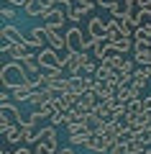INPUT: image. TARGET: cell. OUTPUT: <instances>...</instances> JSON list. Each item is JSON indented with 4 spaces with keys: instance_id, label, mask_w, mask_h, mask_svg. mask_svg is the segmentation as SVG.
Here are the masks:
<instances>
[{
    "instance_id": "obj_1",
    "label": "cell",
    "mask_w": 151,
    "mask_h": 154,
    "mask_svg": "<svg viewBox=\"0 0 151 154\" xmlns=\"http://www.w3.org/2000/svg\"><path fill=\"white\" fill-rule=\"evenodd\" d=\"M26 75L28 72L21 67V62H8V64H3V69H0V82H3L5 90L13 93L16 88L26 85Z\"/></svg>"
},
{
    "instance_id": "obj_2",
    "label": "cell",
    "mask_w": 151,
    "mask_h": 154,
    "mask_svg": "<svg viewBox=\"0 0 151 154\" xmlns=\"http://www.w3.org/2000/svg\"><path fill=\"white\" fill-rule=\"evenodd\" d=\"M38 67H41V72H62L59 51H54L51 46L41 49V54H38Z\"/></svg>"
},
{
    "instance_id": "obj_3",
    "label": "cell",
    "mask_w": 151,
    "mask_h": 154,
    "mask_svg": "<svg viewBox=\"0 0 151 154\" xmlns=\"http://www.w3.org/2000/svg\"><path fill=\"white\" fill-rule=\"evenodd\" d=\"M41 21H44L46 28L62 31V26H64V21H67V13L64 11H56V8H46V13L41 16Z\"/></svg>"
},
{
    "instance_id": "obj_4",
    "label": "cell",
    "mask_w": 151,
    "mask_h": 154,
    "mask_svg": "<svg viewBox=\"0 0 151 154\" xmlns=\"http://www.w3.org/2000/svg\"><path fill=\"white\" fill-rule=\"evenodd\" d=\"M38 144H44L51 154L59 152V144H56V128L51 126V123H49V126H44V128H38Z\"/></svg>"
},
{
    "instance_id": "obj_5",
    "label": "cell",
    "mask_w": 151,
    "mask_h": 154,
    "mask_svg": "<svg viewBox=\"0 0 151 154\" xmlns=\"http://www.w3.org/2000/svg\"><path fill=\"white\" fill-rule=\"evenodd\" d=\"M44 38H46V28L44 26H33L31 31L26 33V44L31 46V49H46V46H41Z\"/></svg>"
},
{
    "instance_id": "obj_6",
    "label": "cell",
    "mask_w": 151,
    "mask_h": 154,
    "mask_svg": "<svg viewBox=\"0 0 151 154\" xmlns=\"http://www.w3.org/2000/svg\"><path fill=\"white\" fill-rule=\"evenodd\" d=\"M82 28H69V31H67V51H72V54H80L82 51Z\"/></svg>"
},
{
    "instance_id": "obj_7",
    "label": "cell",
    "mask_w": 151,
    "mask_h": 154,
    "mask_svg": "<svg viewBox=\"0 0 151 154\" xmlns=\"http://www.w3.org/2000/svg\"><path fill=\"white\" fill-rule=\"evenodd\" d=\"M0 36H5L8 41H13V44H23V41H26V36H23V33L18 31V26H13V23H5L3 31H0Z\"/></svg>"
},
{
    "instance_id": "obj_8",
    "label": "cell",
    "mask_w": 151,
    "mask_h": 154,
    "mask_svg": "<svg viewBox=\"0 0 151 154\" xmlns=\"http://www.w3.org/2000/svg\"><path fill=\"white\" fill-rule=\"evenodd\" d=\"M23 13H26L28 18H38V16L46 13V3H44V0H28L26 8H23Z\"/></svg>"
},
{
    "instance_id": "obj_9",
    "label": "cell",
    "mask_w": 151,
    "mask_h": 154,
    "mask_svg": "<svg viewBox=\"0 0 151 154\" xmlns=\"http://www.w3.org/2000/svg\"><path fill=\"white\" fill-rule=\"evenodd\" d=\"M87 31H90L95 38H108V36H105V21H103V18H97V16H92L90 21H87Z\"/></svg>"
},
{
    "instance_id": "obj_10",
    "label": "cell",
    "mask_w": 151,
    "mask_h": 154,
    "mask_svg": "<svg viewBox=\"0 0 151 154\" xmlns=\"http://www.w3.org/2000/svg\"><path fill=\"white\" fill-rule=\"evenodd\" d=\"M120 26H123V23H120V21H115V18L105 21V36H108V41H110V44H113V41H118V38H125V36H120Z\"/></svg>"
},
{
    "instance_id": "obj_11",
    "label": "cell",
    "mask_w": 151,
    "mask_h": 154,
    "mask_svg": "<svg viewBox=\"0 0 151 154\" xmlns=\"http://www.w3.org/2000/svg\"><path fill=\"white\" fill-rule=\"evenodd\" d=\"M87 149L90 152H97V154H108V146H105V139L100 134H92L90 141H87Z\"/></svg>"
},
{
    "instance_id": "obj_12",
    "label": "cell",
    "mask_w": 151,
    "mask_h": 154,
    "mask_svg": "<svg viewBox=\"0 0 151 154\" xmlns=\"http://www.w3.org/2000/svg\"><path fill=\"white\" fill-rule=\"evenodd\" d=\"M21 67L28 72V75H41V67H38V54H28L26 59L21 62Z\"/></svg>"
},
{
    "instance_id": "obj_13",
    "label": "cell",
    "mask_w": 151,
    "mask_h": 154,
    "mask_svg": "<svg viewBox=\"0 0 151 154\" xmlns=\"http://www.w3.org/2000/svg\"><path fill=\"white\" fill-rule=\"evenodd\" d=\"M0 116L8 118V121H16V123H18L21 110H18V105H13V103H3V105H0Z\"/></svg>"
},
{
    "instance_id": "obj_14",
    "label": "cell",
    "mask_w": 151,
    "mask_h": 154,
    "mask_svg": "<svg viewBox=\"0 0 151 154\" xmlns=\"http://www.w3.org/2000/svg\"><path fill=\"white\" fill-rule=\"evenodd\" d=\"M31 95H33V90L28 85H21V88L13 90V100L16 103H31Z\"/></svg>"
},
{
    "instance_id": "obj_15",
    "label": "cell",
    "mask_w": 151,
    "mask_h": 154,
    "mask_svg": "<svg viewBox=\"0 0 151 154\" xmlns=\"http://www.w3.org/2000/svg\"><path fill=\"white\" fill-rule=\"evenodd\" d=\"M21 136H23V141H26V144H33V146L38 144V131H36V126H21Z\"/></svg>"
},
{
    "instance_id": "obj_16",
    "label": "cell",
    "mask_w": 151,
    "mask_h": 154,
    "mask_svg": "<svg viewBox=\"0 0 151 154\" xmlns=\"http://www.w3.org/2000/svg\"><path fill=\"white\" fill-rule=\"evenodd\" d=\"M113 46H115L118 54H131L133 46H136V41H133V38H118V41H113Z\"/></svg>"
},
{
    "instance_id": "obj_17",
    "label": "cell",
    "mask_w": 151,
    "mask_h": 154,
    "mask_svg": "<svg viewBox=\"0 0 151 154\" xmlns=\"http://www.w3.org/2000/svg\"><path fill=\"white\" fill-rule=\"evenodd\" d=\"M90 136H92V131H90V128H85L82 134H74V136H69V146H87Z\"/></svg>"
},
{
    "instance_id": "obj_18",
    "label": "cell",
    "mask_w": 151,
    "mask_h": 154,
    "mask_svg": "<svg viewBox=\"0 0 151 154\" xmlns=\"http://www.w3.org/2000/svg\"><path fill=\"white\" fill-rule=\"evenodd\" d=\"M3 136H5V141H11V144L23 141V136H21V126H18V123H13L11 128H5V131H3Z\"/></svg>"
},
{
    "instance_id": "obj_19",
    "label": "cell",
    "mask_w": 151,
    "mask_h": 154,
    "mask_svg": "<svg viewBox=\"0 0 151 154\" xmlns=\"http://www.w3.org/2000/svg\"><path fill=\"white\" fill-rule=\"evenodd\" d=\"M28 49H31V46H28L26 41H23V44H16V46H13V51H11L13 62H23V59L28 57Z\"/></svg>"
},
{
    "instance_id": "obj_20",
    "label": "cell",
    "mask_w": 151,
    "mask_h": 154,
    "mask_svg": "<svg viewBox=\"0 0 151 154\" xmlns=\"http://www.w3.org/2000/svg\"><path fill=\"white\" fill-rule=\"evenodd\" d=\"M44 3H46V8H56V11H64V13L72 11V0H44Z\"/></svg>"
},
{
    "instance_id": "obj_21",
    "label": "cell",
    "mask_w": 151,
    "mask_h": 154,
    "mask_svg": "<svg viewBox=\"0 0 151 154\" xmlns=\"http://www.w3.org/2000/svg\"><path fill=\"white\" fill-rule=\"evenodd\" d=\"M128 26L133 28V31L141 28V26H143V13H141V11H131L128 13Z\"/></svg>"
},
{
    "instance_id": "obj_22",
    "label": "cell",
    "mask_w": 151,
    "mask_h": 154,
    "mask_svg": "<svg viewBox=\"0 0 151 154\" xmlns=\"http://www.w3.org/2000/svg\"><path fill=\"white\" fill-rule=\"evenodd\" d=\"M108 44H110L108 38H97V44H95V49H92V54H95V57H97V59H100V62L105 59V49H108Z\"/></svg>"
},
{
    "instance_id": "obj_23",
    "label": "cell",
    "mask_w": 151,
    "mask_h": 154,
    "mask_svg": "<svg viewBox=\"0 0 151 154\" xmlns=\"http://www.w3.org/2000/svg\"><path fill=\"white\" fill-rule=\"evenodd\" d=\"M125 110H128V116H141L143 113V100H131L128 105H125Z\"/></svg>"
},
{
    "instance_id": "obj_24",
    "label": "cell",
    "mask_w": 151,
    "mask_h": 154,
    "mask_svg": "<svg viewBox=\"0 0 151 154\" xmlns=\"http://www.w3.org/2000/svg\"><path fill=\"white\" fill-rule=\"evenodd\" d=\"M125 154H146V146L138 141V139H133L131 144H125Z\"/></svg>"
},
{
    "instance_id": "obj_25",
    "label": "cell",
    "mask_w": 151,
    "mask_h": 154,
    "mask_svg": "<svg viewBox=\"0 0 151 154\" xmlns=\"http://www.w3.org/2000/svg\"><path fill=\"white\" fill-rule=\"evenodd\" d=\"M133 139H136V134L131 131L128 126H123V131L118 134V144H123V146H125V144H131V141H133Z\"/></svg>"
},
{
    "instance_id": "obj_26",
    "label": "cell",
    "mask_w": 151,
    "mask_h": 154,
    "mask_svg": "<svg viewBox=\"0 0 151 154\" xmlns=\"http://www.w3.org/2000/svg\"><path fill=\"white\" fill-rule=\"evenodd\" d=\"M0 16L5 18V23H13V21H16V16H18V13H16V8H13V5H5L3 11H0Z\"/></svg>"
},
{
    "instance_id": "obj_27",
    "label": "cell",
    "mask_w": 151,
    "mask_h": 154,
    "mask_svg": "<svg viewBox=\"0 0 151 154\" xmlns=\"http://www.w3.org/2000/svg\"><path fill=\"white\" fill-rule=\"evenodd\" d=\"M136 139H138V141L143 144L146 149H149V146H151V128H143L141 134H136Z\"/></svg>"
},
{
    "instance_id": "obj_28",
    "label": "cell",
    "mask_w": 151,
    "mask_h": 154,
    "mask_svg": "<svg viewBox=\"0 0 151 154\" xmlns=\"http://www.w3.org/2000/svg\"><path fill=\"white\" fill-rule=\"evenodd\" d=\"M85 121H74V123H69V126H67V131H69V136H74V134H82L85 131Z\"/></svg>"
},
{
    "instance_id": "obj_29",
    "label": "cell",
    "mask_w": 151,
    "mask_h": 154,
    "mask_svg": "<svg viewBox=\"0 0 151 154\" xmlns=\"http://www.w3.org/2000/svg\"><path fill=\"white\" fill-rule=\"evenodd\" d=\"M49 121H51V126H67V113H54Z\"/></svg>"
},
{
    "instance_id": "obj_30",
    "label": "cell",
    "mask_w": 151,
    "mask_h": 154,
    "mask_svg": "<svg viewBox=\"0 0 151 154\" xmlns=\"http://www.w3.org/2000/svg\"><path fill=\"white\" fill-rule=\"evenodd\" d=\"M13 46H16L13 41H8L5 36H0V51H3V54H11V51H13Z\"/></svg>"
},
{
    "instance_id": "obj_31",
    "label": "cell",
    "mask_w": 151,
    "mask_h": 154,
    "mask_svg": "<svg viewBox=\"0 0 151 154\" xmlns=\"http://www.w3.org/2000/svg\"><path fill=\"white\" fill-rule=\"evenodd\" d=\"M97 8H105V11H110V8H115L118 3H123V0H95Z\"/></svg>"
},
{
    "instance_id": "obj_32",
    "label": "cell",
    "mask_w": 151,
    "mask_h": 154,
    "mask_svg": "<svg viewBox=\"0 0 151 154\" xmlns=\"http://www.w3.org/2000/svg\"><path fill=\"white\" fill-rule=\"evenodd\" d=\"M82 16H85V13H82V11H80V8H77V5L72 8L69 13H67V18H69V21H74V23H80V21H82Z\"/></svg>"
},
{
    "instance_id": "obj_33",
    "label": "cell",
    "mask_w": 151,
    "mask_h": 154,
    "mask_svg": "<svg viewBox=\"0 0 151 154\" xmlns=\"http://www.w3.org/2000/svg\"><path fill=\"white\" fill-rule=\"evenodd\" d=\"M77 8H80V11L87 16V13H92V11L97 8V3H95V0H92V3H77Z\"/></svg>"
},
{
    "instance_id": "obj_34",
    "label": "cell",
    "mask_w": 151,
    "mask_h": 154,
    "mask_svg": "<svg viewBox=\"0 0 151 154\" xmlns=\"http://www.w3.org/2000/svg\"><path fill=\"white\" fill-rule=\"evenodd\" d=\"M108 154H125V146L123 144H115L113 149H108Z\"/></svg>"
},
{
    "instance_id": "obj_35",
    "label": "cell",
    "mask_w": 151,
    "mask_h": 154,
    "mask_svg": "<svg viewBox=\"0 0 151 154\" xmlns=\"http://www.w3.org/2000/svg\"><path fill=\"white\" fill-rule=\"evenodd\" d=\"M143 113H151V95H143Z\"/></svg>"
},
{
    "instance_id": "obj_36",
    "label": "cell",
    "mask_w": 151,
    "mask_h": 154,
    "mask_svg": "<svg viewBox=\"0 0 151 154\" xmlns=\"http://www.w3.org/2000/svg\"><path fill=\"white\" fill-rule=\"evenodd\" d=\"M141 13H143V16H151V0H143V5H141Z\"/></svg>"
},
{
    "instance_id": "obj_37",
    "label": "cell",
    "mask_w": 151,
    "mask_h": 154,
    "mask_svg": "<svg viewBox=\"0 0 151 154\" xmlns=\"http://www.w3.org/2000/svg\"><path fill=\"white\" fill-rule=\"evenodd\" d=\"M33 154H51V152H49L44 144H36V146H33Z\"/></svg>"
},
{
    "instance_id": "obj_38",
    "label": "cell",
    "mask_w": 151,
    "mask_h": 154,
    "mask_svg": "<svg viewBox=\"0 0 151 154\" xmlns=\"http://www.w3.org/2000/svg\"><path fill=\"white\" fill-rule=\"evenodd\" d=\"M26 3L28 0H8V5H13V8H26Z\"/></svg>"
},
{
    "instance_id": "obj_39",
    "label": "cell",
    "mask_w": 151,
    "mask_h": 154,
    "mask_svg": "<svg viewBox=\"0 0 151 154\" xmlns=\"http://www.w3.org/2000/svg\"><path fill=\"white\" fill-rule=\"evenodd\" d=\"M5 154H33V152H28V149L21 146V149H16V152H5Z\"/></svg>"
},
{
    "instance_id": "obj_40",
    "label": "cell",
    "mask_w": 151,
    "mask_h": 154,
    "mask_svg": "<svg viewBox=\"0 0 151 154\" xmlns=\"http://www.w3.org/2000/svg\"><path fill=\"white\" fill-rule=\"evenodd\" d=\"M56 154H74V146H64L62 152H56Z\"/></svg>"
},
{
    "instance_id": "obj_41",
    "label": "cell",
    "mask_w": 151,
    "mask_h": 154,
    "mask_svg": "<svg viewBox=\"0 0 151 154\" xmlns=\"http://www.w3.org/2000/svg\"><path fill=\"white\" fill-rule=\"evenodd\" d=\"M146 128H151V113H149V126H146Z\"/></svg>"
},
{
    "instance_id": "obj_42",
    "label": "cell",
    "mask_w": 151,
    "mask_h": 154,
    "mask_svg": "<svg viewBox=\"0 0 151 154\" xmlns=\"http://www.w3.org/2000/svg\"><path fill=\"white\" fill-rule=\"evenodd\" d=\"M77 3H92V0H77Z\"/></svg>"
},
{
    "instance_id": "obj_43",
    "label": "cell",
    "mask_w": 151,
    "mask_h": 154,
    "mask_svg": "<svg viewBox=\"0 0 151 154\" xmlns=\"http://www.w3.org/2000/svg\"><path fill=\"white\" fill-rule=\"evenodd\" d=\"M146 154H151V146H149V149H146Z\"/></svg>"
}]
</instances>
